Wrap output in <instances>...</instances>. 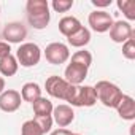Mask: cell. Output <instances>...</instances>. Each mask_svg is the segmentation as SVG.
Returning <instances> with one entry per match:
<instances>
[{"instance_id":"20","label":"cell","mask_w":135,"mask_h":135,"mask_svg":"<svg viewBox=\"0 0 135 135\" xmlns=\"http://www.w3.org/2000/svg\"><path fill=\"white\" fill-rule=\"evenodd\" d=\"M70 62H75V64H80L83 67H86V69H89L91 64H92V54L86 49H80L76 52L72 54V60Z\"/></svg>"},{"instance_id":"6","label":"cell","mask_w":135,"mask_h":135,"mask_svg":"<svg viewBox=\"0 0 135 135\" xmlns=\"http://www.w3.org/2000/svg\"><path fill=\"white\" fill-rule=\"evenodd\" d=\"M2 37L5 38V41L10 45V43H21L27 38V29L22 22H8L3 30H2Z\"/></svg>"},{"instance_id":"19","label":"cell","mask_w":135,"mask_h":135,"mask_svg":"<svg viewBox=\"0 0 135 135\" xmlns=\"http://www.w3.org/2000/svg\"><path fill=\"white\" fill-rule=\"evenodd\" d=\"M116 5L122 11V15L127 18V22L135 21V2L133 0H118Z\"/></svg>"},{"instance_id":"23","label":"cell","mask_w":135,"mask_h":135,"mask_svg":"<svg viewBox=\"0 0 135 135\" xmlns=\"http://www.w3.org/2000/svg\"><path fill=\"white\" fill-rule=\"evenodd\" d=\"M122 56L127 60L135 59V37H132V38H129L127 41L122 43Z\"/></svg>"},{"instance_id":"29","label":"cell","mask_w":135,"mask_h":135,"mask_svg":"<svg viewBox=\"0 0 135 135\" xmlns=\"http://www.w3.org/2000/svg\"><path fill=\"white\" fill-rule=\"evenodd\" d=\"M72 135H81V133H73V132H72Z\"/></svg>"},{"instance_id":"22","label":"cell","mask_w":135,"mask_h":135,"mask_svg":"<svg viewBox=\"0 0 135 135\" xmlns=\"http://www.w3.org/2000/svg\"><path fill=\"white\" fill-rule=\"evenodd\" d=\"M21 135H45V133L38 129V126L33 122V119H29L21 126Z\"/></svg>"},{"instance_id":"12","label":"cell","mask_w":135,"mask_h":135,"mask_svg":"<svg viewBox=\"0 0 135 135\" xmlns=\"http://www.w3.org/2000/svg\"><path fill=\"white\" fill-rule=\"evenodd\" d=\"M114 110L118 111V114H119L121 119H124V121H133L135 119V100H133V97L124 94L122 99H121V102L118 103V107Z\"/></svg>"},{"instance_id":"7","label":"cell","mask_w":135,"mask_h":135,"mask_svg":"<svg viewBox=\"0 0 135 135\" xmlns=\"http://www.w3.org/2000/svg\"><path fill=\"white\" fill-rule=\"evenodd\" d=\"M69 86H70L69 83H67L64 78L57 76V75H51L45 81L46 92L52 99H59V100H64L65 99V94H67V91H69Z\"/></svg>"},{"instance_id":"26","label":"cell","mask_w":135,"mask_h":135,"mask_svg":"<svg viewBox=\"0 0 135 135\" xmlns=\"http://www.w3.org/2000/svg\"><path fill=\"white\" fill-rule=\"evenodd\" d=\"M91 3L95 8H107L111 5V0H91Z\"/></svg>"},{"instance_id":"5","label":"cell","mask_w":135,"mask_h":135,"mask_svg":"<svg viewBox=\"0 0 135 135\" xmlns=\"http://www.w3.org/2000/svg\"><path fill=\"white\" fill-rule=\"evenodd\" d=\"M113 16L110 13H107L105 10H94L92 13H89L88 16V24L91 26V29L97 33H105L111 29L113 26Z\"/></svg>"},{"instance_id":"24","label":"cell","mask_w":135,"mask_h":135,"mask_svg":"<svg viewBox=\"0 0 135 135\" xmlns=\"http://www.w3.org/2000/svg\"><path fill=\"white\" fill-rule=\"evenodd\" d=\"M51 7L56 13H67L69 10H72L73 0H52Z\"/></svg>"},{"instance_id":"2","label":"cell","mask_w":135,"mask_h":135,"mask_svg":"<svg viewBox=\"0 0 135 135\" xmlns=\"http://www.w3.org/2000/svg\"><path fill=\"white\" fill-rule=\"evenodd\" d=\"M94 89H95V94H97V100L107 108H116L118 103L121 102L122 95H124L118 84H114L111 81H107V80L97 81Z\"/></svg>"},{"instance_id":"16","label":"cell","mask_w":135,"mask_h":135,"mask_svg":"<svg viewBox=\"0 0 135 135\" xmlns=\"http://www.w3.org/2000/svg\"><path fill=\"white\" fill-rule=\"evenodd\" d=\"M18 70H19V64L15 54H8L0 59V73H2V76H15Z\"/></svg>"},{"instance_id":"21","label":"cell","mask_w":135,"mask_h":135,"mask_svg":"<svg viewBox=\"0 0 135 135\" xmlns=\"http://www.w3.org/2000/svg\"><path fill=\"white\" fill-rule=\"evenodd\" d=\"M33 122L38 126V129H40L45 135L51 132L52 124H54V121H52V116H51V114H49V116H33Z\"/></svg>"},{"instance_id":"4","label":"cell","mask_w":135,"mask_h":135,"mask_svg":"<svg viewBox=\"0 0 135 135\" xmlns=\"http://www.w3.org/2000/svg\"><path fill=\"white\" fill-rule=\"evenodd\" d=\"M45 59L49 64H52V65L65 64L70 59V49H69V46H67L65 43H60V41L49 43L45 48Z\"/></svg>"},{"instance_id":"18","label":"cell","mask_w":135,"mask_h":135,"mask_svg":"<svg viewBox=\"0 0 135 135\" xmlns=\"http://www.w3.org/2000/svg\"><path fill=\"white\" fill-rule=\"evenodd\" d=\"M97 103V94L94 86H81V107H94Z\"/></svg>"},{"instance_id":"1","label":"cell","mask_w":135,"mask_h":135,"mask_svg":"<svg viewBox=\"0 0 135 135\" xmlns=\"http://www.w3.org/2000/svg\"><path fill=\"white\" fill-rule=\"evenodd\" d=\"M26 16L33 29L37 30L46 29L51 21L49 3L46 0H29L26 3Z\"/></svg>"},{"instance_id":"13","label":"cell","mask_w":135,"mask_h":135,"mask_svg":"<svg viewBox=\"0 0 135 135\" xmlns=\"http://www.w3.org/2000/svg\"><path fill=\"white\" fill-rule=\"evenodd\" d=\"M67 41H69V45L73 46V48L84 49V46L89 45V41H91V30L88 27L81 26L80 30H76L73 35H70L69 38H67Z\"/></svg>"},{"instance_id":"14","label":"cell","mask_w":135,"mask_h":135,"mask_svg":"<svg viewBox=\"0 0 135 135\" xmlns=\"http://www.w3.org/2000/svg\"><path fill=\"white\" fill-rule=\"evenodd\" d=\"M80 27H81V22L75 16H64L59 21V32L67 38L70 35H73L76 30H80Z\"/></svg>"},{"instance_id":"17","label":"cell","mask_w":135,"mask_h":135,"mask_svg":"<svg viewBox=\"0 0 135 135\" xmlns=\"http://www.w3.org/2000/svg\"><path fill=\"white\" fill-rule=\"evenodd\" d=\"M32 108H33L35 116H49V114H52L54 105H52V102L49 99H46V97L41 95L40 99H37L32 103Z\"/></svg>"},{"instance_id":"8","label":"cell","mask_w":135,"mask_h":135,"mask_svg":"<svg viewBox=\"0 0 135 135\" xmlns=\"http://www.w3.org/2000/svg\"><path fill=\"white\" fill-rule=\"evenodd\" d=\"M110 32V38H111V41H114V43H124V41H127L129 38H132V37H135V33H133V27H132V24L130 22H127V21H114L113 22V26H111V29L108 30Z\"/></svg>"},{"instance_id":"11","label":"cell","mask_w":135,"mask_h":135,"mask_svg":"<svg viewBox=\"0 0 135 135\" xmlns=\"http://www.w3.org/2000/svg\"><path fill=\"white\" fill-rule=\"evenodd\" d=\"M51 116H52V121L62 129H65L67 126H70L75 121V111H73V108L70 105H67V103H60V105L54 107Z\"/></svg>"},{"instance_id":"28","label":"cell","mask_w":135,"mask_h":135,"mask_svg":"<svg viewBox=\"0 0 135 135\" xmlns=\"http://www.w3.org/2000/svg\"><path fill=\"white\" fill-rule=\"evenodd\" d=\"M3 91H5V78L0 76V94H2Z\"/></svg>"},{"instance_id":"27","label":"cell","mask_w":135,"mask_h":135,"mask_svg":"<svg viewBox=\"0 0 135 135\" xmlns=\"http://www.w3.org/2000/svg\"><path fill=\"white\" fill-rule=\"evenodd\" d=\"M49 135H72V130H69V129H62V127H59V129H56V130H52V132H49Z\"/></svg>"},{"instance_id":"3","label":"cell","mask_w":135,"mask_h":135,"mask_svg":"<svg viewBox=\"0 0 135 135\" xmlns=\"http://www.w3.org/2000/svg\"><path fill=\"white\" fill-rule=\"evenodd\" d=\"M16 60L21 67H26V69H30V67H35L40 59H41V49L37 43H22L19 45V48L16 49Z\"/></svg>"},{"instance_id":"25","label":"cell","mask_w":135,"mask_h":135,"mask_svg":"<svg viewBox=\"0 0 135 135\" xmlns=\"http://www.w3.org/2000/svg\"><path fill=\"white\" fill-rule=\"evenodd\" d=\"M8 54H11V46H10L7 41H2V40H0V59L5 57V56H8Z\"/></svg>"},{"instance_id":"9","label":"cell","mask_w":135,"mask_h":135,"mask_svg":"<svg viewBox=\"0 0 135 135\" xmlns=\"http://www.w3.org/2000/svg\"><path fill=\"white\" fill-rule=\"evenodd\" d=\"M22 99L19 91L16 89H5L0 94V110L5 113H15L21 108Z\"/></svg>"},{"instance_id":"15","label":"cell","mask_w":135,"mask_h":135,"mask_svg":"<svg viewBox=\"0 0 135 135\" xmlns=\"http://www.w3.org/2000/svg\"><path fill=\"white\" fill-rule=\"evenodd\" d=\"M21 99L22 102H29V103H33L37 99L41 97V88L38 83H33V81H29L26 83L22 88H21Z\"/></svg>"},{"instance_id":"10","label":"cell","mask_w":135,"mask_h":135,"mask_svg":"<svg viewBox=\"0 0 135 135\" xmlns=\"http://www.w3.org/2000/svg\"><path fill=\"white\" fill-rule=\"evenodd\" d=\"M88 70L86 67L80 65V64H75V62H70L69 65L65 67V72H64V80L69 83V84H73V86H81L84 83V80L88 78Z\"/></svg>"}]
</instances>
